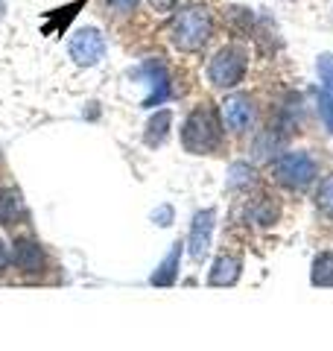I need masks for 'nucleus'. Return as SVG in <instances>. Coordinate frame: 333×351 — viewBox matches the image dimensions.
Masks as SVG:
<instances>
[{
	"mask_svg": "<svg viewBox=\"0 0 333 351\" xmlns=\"http://www.w3.org/2000/svg\"><path fill=\"white\" fill-rule=\"evenodd\" d=\"M210 29H214V21H210V12L205 6H184L175 12L173 24H170V38L179 50L184 53H196L205 47V41L210 38Z\"/></svg>",
	"mask_w": 333,
	"mask_h": 351,
	"instance_id": "1",
	"label": "nucleus"
},
{
	"mask_svg": "<svg viewBox=\"0 0 333 351\" xmlns=\"http://www.w3.org/2000/svg\"><path fill=\"white\" fill-rule=\"evenodd\" d=\"M219 117L214 108H208V106H199L196 112L187 117V123L182 129V144L187 152H210V149H217L219 144Z\"/></svg>",
	"mask_w": 333,
	"mask_h": 351,
	"instance_id": "2",
	"label": "nucleus"
},
{
	"mask_svg": "<svg viewBox=\"0 0 333 351\" xmlns=\"http://www.w3.org/2000/svg\"><path fill=\"white\" fill-rule=\"evenodd\" d=\"M249 68V59H246V50L240 47H222L214 59L208 64V76L217 88H234L243 82Z\"/></svg>",
	"mask_w": 333,
	"mask_h": 351,
	"instance_id": "3",
	"label": "nucleus"
},
{
	"mask_svg": "<svg viewBox=\"0 0 333 351\" xmlns=\"http://www.w3.org/2000/svg\"><path fill=\"white\" fill-rule=\"evenodd\" d=\"M316 173H319V167L307 152H284V156L275 161V179L286 184V188H307V184L316 179Z\"/></svg>",
	"mask_w": 333,
	"mask_h": 351,
	"instance_id": "4",
	"label": "nucleus"
},
{
	"mask_svg": "<svg viewBox=\"0 0 333 351\" xmlns=\"http://www.w3.org/2000/svg\"><path fill=\"white\" fill-rule=\"evenodd\" d=\"M68 53H71V59L76 64H82V68H91V64H97L99 59L106 56V38L99 36V29L82 27V29H76L73 36H71Z\"/></svg>",
	"mask_w": 333,
	"mask_h": 351,
	"instance_id": "5",
	"label": "nucleus"
},
{
	"mask_svg": "<svg viewBox=\"0 0 333 351\" xmlns=\"http://www.w3.org/2000/svg\"><path fill=\"white\" fill-rule=\"evenodd\" d=\"M222 120L231 132H249L254 123V103L249 94H231L222 100Z\"/></svg>",
	"mask_w": 333,
	"mask_h": 351,
	"instance_id": "6",
	"label": "nucleus"
},
{
	"mask_svg": "<svg viewBox=\"0 0 333 351\" xmlns=\"http://www.w3.org/2000/svg\"><path fill=\"white\" fill-rule=\"evenodd\" d=\"M135 80H147V85L152 88L149 91V97L143 100V106H158V103H164L166 97H170V76H166V71H164V64L161 62H147V64H140V68L132 73Z\"/></svg>",
	"mask_w": 333,
	"mask_h": 351,
	"instance_id": "7",
	"label": "nucleus"
},
{
	"mask_svg": "<svg viewBox=\"0 0 333 351\" xmlns=\"http://www.w3.org/2000/svg\"><path fill=\"white\" fill-rule=\"evenodd\" d=\"M214 208H205L193 217V226H190V237H187V246H190V258L193 261H202L210 249V234H214Z\"/></svg>",
	"mask_w": 333,
	"mask_h": 351,
	"instance_id": "8",
	"label": "nucleus"
},
{
	"mask_svg": "<svg viewBox=\"0 0 333 351\" xmlns=\"http://www.w3.org/2000/svg\"><path fill=\"white\" fill-rule=\"evenodd\" d=\"M12 263L21 272H41L44 269V252L36 240H18L12 249Z\"/></svg>",
	"mask_w": 333,
	"mask_h": 351,
	"instance_id": "9",
	"label": "nucleus"
},
{
	"mask_svg": "<svg viewBox=\"0 0 333 351\" xmlns=\"http://www.w3.org/2000/svg\"><path fill=\"white\" fill-rule=\"evenodd\" d=\"M240 269H243L240 258H234V255H219L214 261V269H210V276H208V284H210V287H231V284L240 278Z\"/></svg>",
	"mask_w": 333,
	"mask_h": 351,
	"instance_id": "10",
	"label": "nucleus"
},
{
	"mask_svg": "<svg viewBox=\"0 0 333 351\" xmlns=\"http://www.w3.org/2000/svg\"><path fill=\"white\" fill-rule=\"evenodd\" d=\"M179 261H182V243H173L170 255L158 263V269L152 272L149 281L155 284V287H170V284L179 278Z\"/></svg>",
	"mask_w": 333,
	"mask_h": 351,
	"instance_id": "11",
	"label": "nucleus"
},
{
	"mask_svg": "<svg viewBox=\"0 0 333 351\" xmlns=\"http://www.w3.org/2000/svg\"><path fill=\"white\" fill-rule=\"evenodd\" d=\"M24 219V202L15 191H0V226H18Z\"/></svg>",
	"mask_w": 333,
	"mask_h": 351,
	"instance_id": "12",
	"label": "nucleus"
},
{
	"mask_svg": "<svg viewBox=\"0 0 333 351\" xmlns=\"http://www.w3.org/2000/svg\"><path fill=\"white\" fill-rule=\"evenodd\" d=\"M173 126V112H158V114H152L149 117V123H147V135H143V141H147L149 147H158L164 144V138H166V132H170Z\"/></svg>",
	"mask_w": 333,
	"mask_h": 351,
	"instance_id": "13",
	"label": "nucleus"
},
{
	"mask_svg": "<svg viewBox=\"0 0 333 351\" xmlns=\"http://www.w3.org/2000/svg\"><path fill=\"white\" fill-rule=\"evenodd\" d=\"M316 287H333V252H321L313 261V272H310Z\"/></svg>",
	"mask_w": 333,
	"mask_h": 351,
	"instance_id": "14",
	"label": "nucleus"
},
{
	"mask_svg": "<svg viewBox=\"0 0 333 351\" xmlns=\"http://www.w3.org/2000/svg\"><path fill=\"white\" fill-rule=\"evenodd\" d=\"M254 179V170H251V164L246 161H237V164H231V170H228V188L231 191H237V188H246V184H251Z\"/></svg>",
	"mask_w": 333,
	"mask_h": 351,
	"instance_id": "15",
	"label": "nucleus"
},
{
	"mask_svg": "<svg viewBox=\"0 0 333 351\" xmlns=\"http://www.w3.org/2000/svg\"><path fill=\"white\" fill-rule=\"evenodd\" d=\"M85 6V0H76V3H71V6H64V9H59V12H53L50 18L56 21V27L47 32V36H53V32H56V36H59V32H64V27H68L71 24V21H73V15L76 12H79V9Z\"/></svg>",
	"mask_w": 333,
	"mask_h": 351,
	"instance_id": "16",
	"label": "nucleus"
},
{
	"mask_svg": "<svg viewBox=\"0 0 333 351\" xmlns=\"http://www.w3.org/2000/svg\"><path fill=\"white\" fill-rule=\"evenodd\" d=\"M275 217H278V208L269 199H260L254 208H249V219H254L258 226H272Z\"/></svg>",
	"mask_w": 333,
	"mask_h": 351,
	"instance_id": "17",
	"label": "nucleus"
},
{
	"mask_svg": "<svg viewBox=\"0 0 333 351\" xmlns=\"http://www.w3.org/2000/svg\"><path fill=\"white\" fill-rule=\"evenodd\" d=\"M278 147H281V138H275V132H269V135H260V141L254 144V158H258V161L272 158V152Z\"/></svg>",
	"mask_w": 333,
	"mask_h": 351,
	"instance_id": "18",
	"label": "nucleus"
},
{
	"mask_svg": "<svg viewBox=\"0 0 333 351\" xmlns=\"http://www.w3.org/2000/svg\"><path fill=\"white\" fill-rule=\"evenodd\" d=\"M316 205H319L325 214L333 217V176H328V179L321 182V188H319V193H316Z\"/></svg>",
	"mask_w": 333,
	"mask_h": 351,
	"instance_id": "19",
	"label": "nucleus"
},
{
	"mask_svg": "<svg viewBox=\"0 0 333 351\" xmlns=\"http://www.w3.org/2000/svg\"><path fill=\"white\" fill-rule=\"evenodd\" d=\"M319 76L325 82V91L333 97V56L330 53H321L319 56Z\"/></svg>",
	"mask_w": 333,
	"mask_h": 351,
	"instance_id": "20",
	"label": "nucleus"
},
{
	"mask_svg": "<svg viewBox=\"0 0 333 351\" xmlns=\"http://www.w3.org/2000/svg\"><path fill=\"white\" fill-rule=\"evenodd\" d=\"M319 114H321V120H325L328 132L333 135V97L328 91H321V97H319Z\"/></svg>",
	"mask_w": 333,
	"mask_h": 351,
	"instance_id": "21",
	"label": "nucleus"
},
{
	"mask_svg": "<svg viewBox=\"0 0 333 351\" xmlns=\"http://www.w3.org/2000/svg\"><path fill=\"white\" fill-rule=\"evenodd\" d=\"M152 223L155 226H173V208L170 205H161L152 211Z\"/></svg>",
	"mask_w": 333,
	"mask_h": 351,
	"instance_id": "22",
	"label": "nucleus"
},
{
	"mask_svg": "<svg viewBox=\"0 0 333 351\" xmlns=\"http://www.w3.org/2000/svg\"><path fill=\"white\" fill-rule=\"evenodd\" d=\"M111 6L117 9V12H135V6H138V0H108Z\"/></svg>",
	"mask_w": 333,
	"mask_h": 351,
	"instance_id": "23",
	"label": "nucleus"
},
{
	"mask_svg": "<svg viewBox=\"0 0 333 351\" xmlns=\"http://www.w3.org/2000/svg\"><path fill=\"white\" fill-rule=\"evenodd\" d=\"M175 3H179V0H149V6L155 9V12H161V15H164V12H170Z\"/></svg>",
	"mask_w": 333,
	"mask_h": 351,
	"instance_id": "24",
	"label": "nucleus"
},
{
	"mask_svg": "<svg viewBox=\"0 0 333 351\" xmlns=\"http://www.w3.org/2000/svg\"><path fill=\"white\" fill-rule=\"evenodd\" d=\"M9 267V249H6V243L0 240V272H3Z\"/></svg>",
	"mask_w": 333,
	"mask_h": 351,
	"instance_id": "25",
	"label": "nucleus"
},
{
	"mask_svg": "<svg viewBox=\"0 0 333 351\" xmlns=\"http://www.w3.org/2000/svg\"><path fill=\"white\" fill-rule=\"evenodd\" d=\"M0 12H3V0H0Z\"/></svg>",
	"mask_w": 333,
	"mask_h": 351,
	"instance_id": "26",
	"label": "nucleus"
}]
</instances>
